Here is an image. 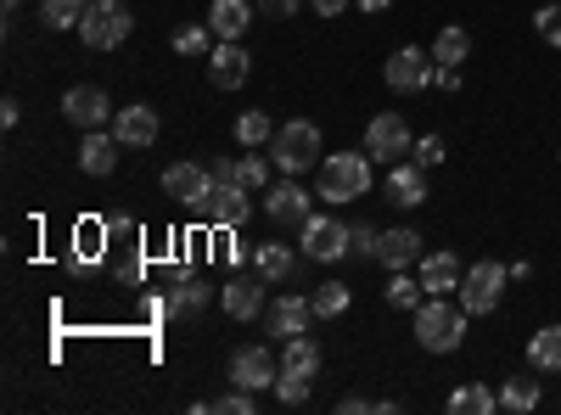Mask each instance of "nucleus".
Masks as SVG:
<instances>
[{"label":"nucleus","mask_w":561,"mask_h":415,"mask_svg":"<svg viewBox=\"0 0 561 415\" xmlns=\"http://www.w3.org/2000/svg\"><path fill=\"white\" fill-rule=\"evenodd\" d=\"M197 214H203L208 224H225V230H230V224H242V219L253 214V192L242 186V180H225V186L214 180V192L203 197V208H197Z\"/></svg>","instance_id":"obj_8"},{"label":"nucleus","mask_w":561,"mask_h":415,"mask_svg":"<svg viewBox=\"0 0 561 415\" xmlns=\"http://www.w3.org/2000/svg\"><path fill=\"white\" fill-rule=\"evenodd\" d=\"M309 320H314V303H304V298H275L270 309H264V332L270 337H304L309 332Z\"/></svg>","instance_id":"obj_15"},{"label":"nucleus","mask_w":561,"mask_h":415,"mask_svg":"<svg viewBox=\"0 0 561 415\" xmlns=\"http://www.w3.org/2000/svg\"><path fill=\"white\" fill-rule=\"evenodd\" d=\"M275 399H280V404H304V399H309V377L280 371V377H275Z\"/></svg>","instance_id":"obj_36"},{"label":"nucleus","mask_w":561,"mask_h":415,"mask_svg":"<svg viewBox=\"0 0 561 415\" xmlns=\"http://www.w3.org/2000/svg\"><path fill=\"white\" fill-rule=\"evenodd\" d=\"M370 152H332V158H320V180H314V197L320 203H354L370 192Z\"/></svg>","instance_id":"obj_1"},{"label":"nucleus","mask_w":561,"mask_h":415,"mask_svg":"<svg viewBox=\"0 0 561 415\" xmlns=\"http://www.w3.org/2000/svg\"><path fill=\"white\" fill-rule=\"evenodd\" d=\"M237 141H242V147H270V141H275L270 113H242V118H237Z\"/></svg>","instance_id":"obj_31"},{"label":"nucleus","mask_w":561,"mask_h":415,"mask_svg":"<svg viewBox=\"0 0 561 415\" xmlns=\"http://www.w3.org/2000/svg\"><path fill=\"white\" fill-rule=\"evenodd\" d=\"M433 79H438V90H460V68H438L433 62Z\"/></svg>","instance_id":"obj_43"},{"label":"nucleus","mask_w":561,"mask_h":415,"mask_svg":"<svg viewBox=\"0 0 561 415\" xmlns=\"http://www.w3.org/2000/svg\"><path fill=\"white\" fill-rule=\"evenodd\" d=\"M494 404H500V399H494L483 382H466V388L449 393V415H489Z\"/></svg>","instance_id":"obj_27"},{"label":"nucleus","mask_w":561,"mask_h":415,"mask_svg":"<svg viewBox=\"0 0 561 415\" xmlns=\"http://www.w3.org/2000/svg\"><path fill=\"white\" fill-rule=\"evenodd\" d=\"M113 135L124 147H152L158 141V113L152 107H118L113 113Z\"/></svg>","instance_id":"obj_18"},{"label":"nucleus","mask_w":561,"mask_h":415,"mask_svg":"<svg viewBox=\"0 0 561 415\" xmlns=\"http://www.w3.org/2000/svg\"><path fill=\"white\" fill-rule=\"evenodd\" d=\"M248 73H253V57L242 51L237 39H219L214 51H208V79H214V90H242Z\"/></svg>","instance_id":"obj_12"},{"label":"nucleus","mask_w":561,"mask_h":415,"mask_svg":"<svg viewBox=\"0 0 561 415\" xmlns=\"http://www.w3.org/2000/svg\"><path fill=\"white\" fill-rule=\"evenodd\" d=\"M298 7H304V0H259L264 18H298Z\"/></svg>","instance_id":"obj_40"},{"label":"nucleus","mask_w":561,"mask_h":415,"mask_svg":"<svg viewBox=\"0 0 561 415\" xmlns=\"http://www.w3.org/2000/svg\"><path fill=\"white\" fill-rule=\"evenodd\" d=\"M174 51H180V57H208V51H214V28H203V23L174 28Z\"/></svg>","instance_id":"obj_30"},{"label":"nucleus","mask_w":561,"mask_h":415,"mask_svg":"<svg viewBox=\"0 0 561 415\" xmlns=\"http://www.w3.org/2000/svg\"><path fill=\"white\" fill-rule=\"evenodd\" d=\"M298 230H304V258H314V264H332V258L348 253V224H343V219L309 214Z\"/></svg>","instance_id":"obj_7"},{"label":"nucleus","mask_w":561,"mask_h":415,"mask_svg":"<svg viewBox=\"0 0 561 415\" xmlns=\"http://www.w3.org/2000/svg\"><path fill=\"white\" fill-rule=\"evenodd\" d=\"M62 118H68V124H79V129H102V124L113 118L107 90H96V84H73L68 96H62Z\"/></svg>","instance_id":"obj_11"},{"label":"nucleus","mask_w":561,"mask_h":415,"mask_svg":"<svg viewBox=\"0 0 561 415\" xmlns=\"http://www.w3.org/2000/svg\"><path fill=\"white\" fill-rule=\"evenodd\" d=\"M264 214H270L275 224H304V219H309V192L298 186V174L275 180V186L264 192Z\"/></svg>","instance_id":"obj_14"},{"label":"nucleus","mask_w":561,"mask_h":415,"mask_svg":"<svg viewBox=\"0 0 561 415\" xmlns=\"http://www.w3.org/2000/svg\"><path fill=\"white\" fill-rule=\"evenodd\" d=\"M264 309V275L253 269V275H237V281L225 287V314L230 320H253Z\"/></svg>","instance_id":"obj_20"},{"label":"nucleus","mask_w":561,"mask_h":415,"mask_svg":"<svg viewBox=\"0 0 561 415\" xmlns=\"http://www.w3.org/2000/svg\"><path fill=\"white\" fill-rule=\"evenodd\" d=\"M90 7H96V0H45L39 18H45V28H79Z\"/></svg>","instance_id":"obj_28"},{"label":"nucleus","mask_w":561,"mask_h":415,"mask_svg":"<svg viewBox=\"0 0 561 415\" xmlns=\"http://www.w3.org/2000/svg\"><path fill=\"white\" fill-rule=\"evenodd\" d=\"M248 264L264 275V281H287V275H293V247L287 242H259V247H248Z\"/></svg>","instance_id":"obj_23"},{"label":"nucleus","mask_w":561,"mask_h":415,"mask_svg":"<svg viewBox=\"0 0 561 415\" xmlns=\"http://www.w3.org/2000/svg\"><path fill=\"white\" fill-rule=\"evenodd\" d=\"M280 371H293V377H314L320 371V348L309 337H287V359H280Z\"/></svg>","instance_id":"obj_29"},{"label":"nucleus","mask_w":561,"mask_h":415,"mask_svg":"<svg viewBox=\"0 0 561 415\" xmlns=\"http://www.w3.org/2000/svg\"><path fill=\"white\" fill-rule=\"evenodd\" d=\"M466 51H472V34H466L460 23L438 28V39H433V62H438V68H460Z\"/></svg>","instance_id":"obj_24"},{"label":"nucleus","mask_w":561,"mask_h":415,"mask_svg":"<svg viewBox=\"0 0 561 415\" xmlns=\"http://www.w3.org/2000/svg\"><path fill=\"white\" fill-rule=\"evenodd\" d=\"M410 147H415L410 141V124L399 113H377V118L365 124V152L377 158V163H404Z\"/></svg>","instance_id":"obj_6"},{"label":"nucleus","mask_w":561,"mask_h":415,"mask_svg":"<svg viewBox=\"0 0 561 415\" xmlns=\"http://www.w3.org/2000/svg\"><path fill=\"white\" fill-rule=\"evenodd\" d=\"M214 180L225 186V180H242V163L237 158H214Z\"/></svg>","instance_id":"obj_41"},{"label":"nucleus","mask_w":561,"mask_h":415,"mask_svg":"<svg viewBox=\"0 0 561 415\" xmlns=\"http://www.w3.org/2000/svg\"><path fill=\"white\" fill-rule=\"evenodd\" d=\"M309 7H314L320 18H343V12H348V0H309Z\"/></svg>","instance_id":"obj_42"},{"label":"nucleus","mask_w":561,"mask_h":415,"mask_svg":"<svg viewBox=\"0 0 561 415\" xmlns=\"http://www.w3.org/2000/svg\"><path fill=\"white\" fill-rule=\"evenodd\" d=\"M275 359H270V348H259V343H248V348H237L230 354V382L237 388H248V393H264V388H275Z\"/></svg>","instance_id":"obj_10"},{"label":"nucleus","mask_w":561,"mask_h":415,"mask_svg":"<svg viewBox=\"0 0 561 415\" xmlns=\"http://www.w3.org/2000/svg\"><path fill=\"white\" fill-rule=\"evenodd\" d=\"M388 84L399 96H415V90L433 84V51H421V45H404V51L388 57Z\"/></svg>","instance_id":"obj_9"},{"label":"nucleus","mask_w":561,"mask_h":415,"mask_svg":"<svg viewBox=\"0 0 561 415\" xmlns=\"http://www.w3.org/2000/svg\"><path fill=\"white\" fill-rule=\"evenodd\" d=\"M0 7H7V12H18V0H0Z\"/></svg>","instance_id":"obj_46"},{"label":"nucleus","mask_w":561,"mask_h":415,"mask_svg":"<svg viewBox=\"0 0 561 415\" xmlns=\"http://www.w3.org/2000/svg\"><path fill=\"white\" fill-rule=\"evenodd\" d=\"M248 23H253V7H248V0H214V12H208L214 39H242Z\"/></svg>","instance_id":"obj_22"},{"label":"nucleus","mask_w":561,"mask_h":415,"mask_svg":"<svg viewBox=\"0 0 561 415\" xmlns=\"http://www.w3.org/2000/svg\"><path fill=\"white\" fill-rule=\"evenodd\" d=\"M129 28H135V18H129L124 0H96L79 23V39L90 45V51H113V45L129 39Z\"/></svg>","instance_id":"obj_4"},{"label":"nucleus","mask_w":561,"mask_h":415,"mask_svg":"<svg viewBox=\"0 0 561 415\" xmlns=\"http://www.w3.org/2000/svg\"><path fill=\"white\" fill-rule=\"evenodd\" d=\"M410 158H415L421 169H438V163H444V141H438V135H421V141L410 147Z\"/></svg>","instance_id":"obj_39"},{"label":"nucleus","mask_w":561,"mask_h":415,"mask_svg":"<svg viewBox=\"0 0 561 415\" xmlns=\"http://www.w3.org/2000/svg\"><path fill=\"white\" fill-rule=\"evenodd\" d=\"M118 152H124V141H118V135L90 129V135H84V147H79V169L102 180V174H113V169H118Z\"/></svg>","instance_id":"obj_19"},{"label":"nucleus","mask_w":561,"mask_h":415,"mask_svg":"<svg viewBox=\"0 0 561 415\" xmlns=\"http://www.w3.org/2000/svg\"><path fill=\"white\" fill-rule=\"evenodd\" d=\"M500 404H505V410H517V415L534 410V404H539V382H534V377H511V382L500 388Z\"/></svg>","instance_id":"obj_33"},{"label":"nucleus","mask_w":561,"mask_h":415,"mask_svg":"<svg viewBox=\"0 0 561 415\" xmlns=\"http://www.w3.org/2000/svg\"><path fill=\"white\" fill-rule=\"evenodd\" d=\"M270 158L280 174H304L309 163H320V129L309 118H293V124H280L275 129V141H270Z\"/></svg>","instance_id":"obj_3"},{"label":"nucleus","mask_w":561,"mask_h":415,"mask_svg":"<svg viewBox=\"0 0 561 415\" xmlns=\"http://www.w3.org/2000/svg\"><path fill=\"white\" fill-rule=\"evenodd\" d=\"M377 258H382L388 269H404V264H415V258H421V230H410V224H399V230H382Z\"/></svg>","instance_id":"obj_21"},{"label":"nucleus","mask_w":561,"mask_h":415,"mask_svg":"<svg viewBox=\"0 0 561 415\" xmlns=\"http://www.w3.org/2000/svg\"><path fill=\"white\" fill-rule=\"evenodd\" d=\"M354 7H359V12H388L393 0H354Z\"/></svg>","instance_id":"obj_45"},{"label":"nucleus","mask_w":561,"mask_h":415,"mask_svg":"<svg viewBox=\"0 0 561 415\" xmlns=\"http://www.w3.org/2000/svg\"><path fill=\"white\" fill-rule=\"evenodd\" d=\"M377 242H382V230H370V224H348V253L377 258Z\"/></svg>","instance_id":"obj_38"},{"label":"nucleus","mask_w":561,"mask_h":415,"mask_svg":"<svg viewBox=\"0 0 561 415\" xmlns=\"http://www.w3.org/2000/svg\"><path fill=\"white\" fill-rule=\"evenodd\" d=\"M388 203H399V208H421V203H427V169H421L415 158L388 163Z\"/></svg>","instance_id":"obj_16"},{"label":"nucleus","mask_w":561,"mask_h":415,"mask_svg":"<svg viewBox=\"0 0 561 415\" xmlns=\"http://www.w3.org/2000/svg\"><path fill=\"white\" fill-rule=\"evenodd\" d=\"M466 314L460 303H444V298H427L415 309V343L427 348V354H455L460 348V337H466Z\"/></svg>","instance_id":"obj_2"},{"label":"nucleus","mask_w":561,"mask_h":415,"mask_svg":"<svg viewBox=\"0 0 561 415\" xmlns=\"http://www.w3.org/2000/svg\"><path fill=\"white\" fill-rule=\"evenodd\" d=\"M337 410H343V415H365V410H377V404H365V399H343Z\"/></svg>","instance_id":"obj_44"},{"label":"nucleus","mask_w":561,"mask_h":415,"mask_svg":"<svg viewBox=\"0 0 561 415\" xmlns=\"http://www.w3.org/2000/svg\"><path fill=\"white\" fill-rule=\"evenodd\" d=\"M534 28H539L545 45H556V51H561V7H539L534 12Z\"/></svg>","instance_id":"obj_37"},{"label":"nucleus","mask_w":561,"mask_h":415,"mask_svg":"<svg viewBox=\"0 0 561 415\" xmlns=\"http://www.w3.org/2000/svg\"><path fill=\"white\" fill-rule=\"evenodd\" d=\"M460 258L455 253H421V287H427V298H449L460 292Z\"/></svg>","instance_id":"obj_17"},{"label":"nucleus","mask_w":561,"mask_h":415,"mask_svg":"<svg viewBox=\"0 0 561 415\" xmlns=\"http://www.w3.org/2000/svg\"><path fill=\"white\" fill-rule=\"evenodd\" d=\"M505 281H511L505 264H494V258L472 264V269L460 275V309H466V314H494L500 298H505Z\"/></svg>","instance_id":"obj_5"},{"label":"nucleus","mask_w":561,"mask_h":415,"mask_svg":"<svg viewBox=\"0 0 561 415\" xmlns=\"http://www.w3.org/2000/svg\"><path fill=\"white\" fill-rule=\"evenodd\" d=\"M528 365L534 371H561V326H539L528 337Z\"/></svg>","instance_id":"obj_25"},{"label":"nucleus","mask_w":561,"mask_h":415,"mask_svg":"<svg viewBox=\"0 0 561 415\" xmlns=\"http://www.w3.org/2000/svg\"><path fill=\"white\" fill-rule=\"evenodd\" d=\"M309 303H314V314H320V320H337V314H348V303H354V287H348V281H320Z\"/></svg>","instance_id":"obj_26"},{"label":"nucleus","mask_w":561,"mask_h":415,"mask_svg":"<svg viewBox=\"0 0 561 415\" xmlns=\"http://www.w3.org/2000/svg\"><path fill=\"white\" fill-rule=\"evenodd\" d=\"M242 186H248V192H259V197L270 192V158H259V147L242 158Z\"/></svg>","instance_id":"obj_34"},{"label":"nucleus","mask_w":561,"mask_h":415,"mask_svg":"<svg viewBox=\"0 0 561 415\" xmlns=\"http://www.w3.org/2000/svg\"><path fill=\"white\" fill-rule=\"evenodd\" d=\"M208 410H214V415H259V399H253L248 388H237V393H219Z\"/></svg>","instance_id":"obj_35"},{"label":"nucleus","mask_w":561,"mask_h":415,"mask_svg":"<svg viewBox=\"0 0 561 415\" xmlns=\"http://www.w3.org/2000/svg\"><path fill=\"white\" fill-rule=\"evenodd\" d=\"M163 192H169L174 203H185V208H203V197L214 192V169H203V163H174V169L163 174Z\"/></svg>","instance_id":"obj_13"},{"label":"nucleus","mask_w":561,"mask_h":415,"mask_svg":"<svg viewBox=\"0 0 561 415\" xmlns=\"http://www.w3.org/2000/svg\"><path fill=\"white\" fill-rule=\"evenodd\" d=\"M388 303L415 314L421 303H427V287H421V281H410V275H399V269H393V281H388Z\"/></svg>","instance_id":"obj_32"}]
</instances>
